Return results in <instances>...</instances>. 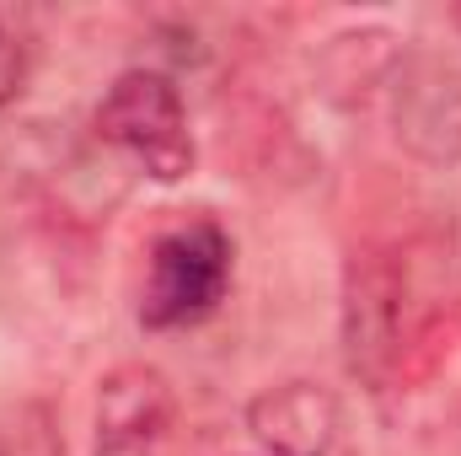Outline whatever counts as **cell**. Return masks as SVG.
<instances>
[{
  "instance_id": "3",
  "label": "cell",
  "mask_w": 461,
  "mask_h": 456,
  "mask_svg": "<svg viewBox=\"0 0 461 456\" xmlns=\"http://www.w3.org/2000/svg\"><path fill=\"white\" fill-rule=\"evenodd\" d=\"M92 134L129 156L150 183H183L194 172V129H188V103L167 70L134 65L103 92Z\"/></svg>"
},
{
  "instance_id": "7",
  "label": "cell",
  "mask_w": 461,
  "mask_h": 456,
  "mask_svg": "<svg viewBox=\"0 0 461 456\" xmlns=\"http://www.w3.org/2000/svg\"><path fill=\"white\" fill-rule=\"evenodd\" d=\"M0 456H65V441L43 408H16L0 424Z\"/></svg>"
},
{
  "instance_id": "6",
  "label": "cell",
  "mask_w": 461,
  "mask_h": 456,
  "mask_svg": "<svg viewBox=\"0 0 461 456\" xmlns=\"http://www.w3.org/2000/svg\"><path fill=\"white\" fill-rule=\"evenodd\" d=\"M247 430L268 456H333L339 430H344V408L333 397V387L312 381V376H290L263 387L247 403Z\"/></svg>"
},
{
  "instance_id": "8",
  "label": "cell",
  "mask_w": 461,
  "mask_h": 456,
  "mask_svg": "<svg viewBox=\"0 0 461 456\" xmlns=\"http://www.w3.org/2000/svg\"><path fill=\"white\" fill-rule=\"evenodd\" d=\"M27 76H32V38L0 11V114L22 97Z\"/></svg>"
},
{
  "instance_id": "4",
  "label": "cell",
  "mask_w": 461,
  "mask_h": 456,
  "mask_svg": "<svg viewBox=\"0 0 461 456\" xmlns=\"http://www.w3.org/2000/svg\"><path fill=\"white\" fill-rule=\"evenodd\" d=\"M397 140L435 167L461 161V65L446 54H402L386 70Z\"/></svg>"
},
{
  "instance_id": "5",
  "label": "cell",
  "mask_w": 461,
  "mask_h": 456,
  "mask_svg": "<svg viewBox=\"0 0 461 456\" xmlns=\"http://www.w3.org/2000/svg\"><path fill=\"white\" fill-rule=\"evenodd\" d=\"M172 424H177V392L156 365L129 360L97 381V451L92 456H156Z\"/></svg>"
},
{
  "instance_id": "2",
  "label": "cell",
  "mask_w": 461,
  "mask_h": 456,
  "mask_svg": "<svg viewBox=\"0 0 461 456\" xmlns=\"http://www.w3.org/2000/svg\"><path fill=\"white\" fill-rule=\"evenodd\" d=\"M236 279V242L221 221L194 215L177 221L150 242L145 258V290H140V323L150 333L172 328H199L204 317L221 312Z\"/></svg>"
},
{
  "instance_id": "1",
  "label": "cell",
  "mask_w": 461,
  "mask_h": 456,
  "mask_svg": "<svg viewBox=\"0 0 461 456\" xmlns=\"http://www.w3.org/2000/svg\"><path fill=\"white\" fill-rule=\"evenodd\" d=\"M344 365L365 392H386L413 349V285L408 263L386 247H359L344 263Z\"/></svg>"
}]
</instances>
